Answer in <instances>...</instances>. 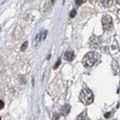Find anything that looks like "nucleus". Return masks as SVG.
Here are the masks:
<instances>
[{
  "instance_id": "obj_1",
  "label": "nucleus",
  "mask_w": 120,
  "mask_h": 120,
  "mask_svg": "<svg viewBox=\"0 0 120 120\" xmlns=\"http://www.w3.org/2000/svg\"><path fill=\"white\" fill-rule=\"evenodd\" d=\"M98 60H100V55L98 53L96 52H89L84 55L83 58V65L88 68L90 67H94L97 63H98Z\"/></svg>"
},
{
  "instance_id": "obj_2",
  "label": "nucleus",
  "mask_w": 120,
  "mask_h": 120,
  "mask_svg": "<svg viewBox=\"0 0 120 120\" xmlns=\"http://www.w3.org/2000/svg\"><path fill=\"white\" fill-rule=\"evenodd\" d=\"M79 100H81V102L84 103V105L93 103V101H94V94H93V91L90 89H88V88L82 89L81 94H79Z\"/></svg>"
},
{
  "instance_id": "obj_3",
  "label": "nucleus",
  "mask_w": 120,
  "mask_h": 120,
  "mask_svg": "<svg viewBox=\"0 0 120 120\" xmlns=\"http://www.w3.org/2000/svg\"><path fill=\"white\" fill-rule=\"evenodd\" d=\"M102 26L105 31H108V30H111L113 28V19L111 16H105L102 18Z\"/></svg>"
},
{
  "instance_id": "obj_4",
  "label": "nucleus",
  "mask_w": 120,
  "mask_h": 120,
  "mask_svg": "<svg viewBox=\"0 0 120 120\" xmlns=\"http://www.w3.org/2000/svg\"><path fill=\"white\" fill-rule=\"evenodd\" d=\"M47 36V30H41V31H38V34L35 36V41H34V45H38L41 41H43V40L46 38Z\"/></svg>"
},
{
  "instance_id": "obj_5",
  "label": "nucleus",
  "mask_w": 120,
  "mask_h": 120,
  "mask_svg": "<svg viewBox=\"0 0 120 120\" xmlns=\"http://www.w3.org/2000/svg\"><path fill=\"white\" fill-rule=\"evenodd\" d=\"M64 58H65L66 61H72L73 58H75V52H73V51H67V52H65Z\"/></svg>"
},
{
  "instance_id": "obj_6",
  "label": "nucleus",
  "mask_w": 120,
  "mask_h": 120,
  "mask_svg": "<svg viewBox=\"0 0 120 120\" xmlns=\"http://www.w3.org/2000/svg\"><path fill=\"white\" fill-rule=\"evenodd\" d=\"M112 0H101V1H100V4H101L102 6H105V7H108V6H111L112 5Z\"/></svg>"
},
{
  "instance_id": "obj_7",
  "label": "nucleus",
  "mask_w": 120,
  "mask_h": 120,
  "mask_svg": "<svg viewBox=\"0 0 120 120\" xmlns=\"http://www.w3.org/2000/svg\"><path fill=\"white\" fill-rule=\"evenodd\" d=\"M76 120H89L88 119V115H86V113H81V114H79L78 116H77V119Z\"/></svg>"
},
{
  "instance_id": "obj_8",
  "label": "nucleus",
  "mask_w": 120,
  "mask_h": 120,
  "mask_svg": "<svg viewBox=\"0 0 120 120\" xmlns=\"http://www.w3.org/2000/svg\"><path fill=\"white\" fill-rule=\"evenodd\" d=\"M68 112H70V106H68V105H66V106H64V107H63V112H61V113L66 115V114H67Z\"/></svg>"
},
{
  "instance_id": "obj_9",
  "label": "nucleus",
  "mask_w": 120,
  "mask_h": 120,
  "mask_svg": "<svg viewBox=\"0 0 120 120\" xmlns=\"http://www.w3.org/2000/svg\"><path fill=\"white\" fill-rule=\"evenodd\" d=\"M28 47V42H24L23 45H22V48H21V51H25V48Z\"/></svg>"
},
{
  "instance_id": "obj_10",
  "label": "nucleus",
  "mask_w": 120,
  "mask_h": 120,
  "mask_svg": "<svg viewBox=\"0 0 120 120\" xmlns=\"http://www.w3.org/2000/svg\"><path fill=\"white\" fill-rule=\"evenodd\" d=\"M83 3H84L83 0H77V1H76V5H77V6H81Z\"/></svg>"
},
{
  "instance_id": "obj_11",
  "label": "nucleus",
  "mask_w": 120,
  "mask_h": 120,
  "mask_svg": "<svg viewBox=\"0 0 120 120\" xmlns=\"http://www.w3.org/2000/svg\"><path fill=\"white\" fill-rule=\"evenodd\" d=\"M4 106H5L4 101H3V100H0V109H3V108H4Z\"/></svg>"
},
{
  "instance_id": "obj_12",
  "label": "nucleus",
  "mask_w": 120,
  "mask_h": 120,
  "mask_svg": "<svg viewBox=\"0 0 120 120\" xmlns=\"http://www.w3.org/2000/svg\"><path fill=\"white\" fill-rule=\"evenodd\" d=\"M59 65H60V60H58V63H56V64L54 65V70H56V68L59 67Z\"/></svg>"
},
{
  "instance_id": "obj_13",
  "label": "nucleus",
  "mask_w": 120,
  "mask_h": 120,
  "mask_svg": "<svg viewBox=\"0 0 120 120\" xmlns=\"http://www.w3.org/2000/svg\"><path fill=\"white\" fill-rule=\"evenodd\" d=\"M75 16H76V11H72L71 13H70V17H71V18H72V17H75Z\"/></svg>"
},
{
  "instance_id": "obj_14",
  "label": "nucleus",
  "mask_w": 120,
  "mask_h": 120,
  "mask_svg": "<svg viewBox=\"0 0 120 120\" xmlns=\"http://www.w3.org/2000/svg\"><path fill=\"white\" fill-rule=\"evenodd\" d=\"M58 118H59V114H55V115L53 116V120H58Z\"/></svg>"
},
{
  "instance_id": "obj_15",
  "label": "nucleus",
  "mask_w": 120,
  "mask_h": 120,
  "mask_svg": "<svg viewBox=\"0 0 120 120\" xmlns=\"http://www.w3.org/2000/svg\"><path fill=\"white\" fill-rule=\"evenodd\" d=\"M0 120H1V116H0Z\"/></svg>"
},
{
  "instance_id": "obj_16",
  "label": "nucleus",
  "mask_w": 120,
  "mask_h": 120,
  "mask_svg": "<svg viewBox=\"0 0 120 120\" xmlns=\"http://www.w3.org/2000/svg\"><path fill=\"white\" fill-rule=\"evenodd\" d=\"M118 3H119V4H120V1H118Z\"/></svg>"
}]
</instances>
